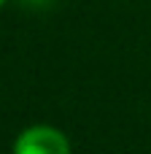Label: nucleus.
<instances>
[{
	"instance_id": "1",
	"label": "nucleus",
	"mask_w": 151,
	"mask_h": 154,
	"mask_svg": "<svg viewBox=\"0 0 151 154\" xmlns=\"http://www.w3.org/2000/svg\"><path fill=\"white\" fill-rule=\"evenodd\" d=\"M11 154H73V152H70V141L62 130H57L51 125H30L16 135Z\"/></svg>"
},
{
	"instance_id": "2",
	"label": "nucleus",
	"mask_w": 151,
	"mask_h": 154,
	"mask_svg": "<svg viewBox=\"0 0 151 154\" xmlns=\"http://www.w3.org/2000/svg\"><path fill=\"white\" fill-rule=\"evenodd\" d=\"M24 5H32V8H43V5H49L51 0H22Z\"/></svg>"
},
{
	"instance_id": "3",
	"label": "nucleus",
	"mask_w": 151,
	"mask_h": 154,
	"mask_svg": "<svg viewBox=\"0 0 151 154\" xmlns=\"http://www.w3.org/2000/svg\"><path fill=\"white\" fill-rule=\"evenodd\" d=\"M5 3H8V0H0V8H3V5H5Z\"/></svg>"
}]
</instances>
